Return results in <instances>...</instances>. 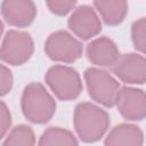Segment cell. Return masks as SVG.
<instances>
[{"label": "cell", "mask_w": 146, "mask_h": 146, "mask_svg": "<svg viewBox=\"0 0 146 146\" xmlns=\"http://www.w3.org/2000/svg\"><path fill=\"white\" fill-rule=\"evenodd\" d=\"M143 130L131 123H120L115 125L106 136L104 146H143Z\"/></svg>", "instance_id": "obj_12"}, {"label": "cell", "mask_w": 146, "mask_h": 146, "mask_svg": "<svg viewBox=\"0 0 146 146\" xmlns=\"http://www.w3.org/2000/svg\"><path fill=\"white\" fill-rule=\"evenodd\" d=\"M11 127V114L7 104L0 100V140Z\"/></svg>", "instance_id": "obj_19"}, {"label": "cell", "mask_w": 146, "mask_h": 146, "mask_svg": "<svg viewBox=\"0 0 146 146\" xmlns=\"http://www.w3.org/2000/svg\"><path fill=\"white\" fill-rule=\"evenodd\" d=\"M2 32H3V23H2L1 19H0V38H1V35H2Z\"/></svg>", "instance_id": "obj_20"}, {"label": "cell", "mask_w": 146, "mask_h": 146, "mask_svg": "<svg viewBox=\"0 0 146 146\" xmlns=\"http://www.w3.org/2000/svg\"><path fill=\"white\" fill-rule=\"evenodd\" d=\"M3 19L10 26L26 27L36 16V6L31 0H5L0 5Z\"/></svg>", "instance_id": "obj_10"}, {"label": "cell", "mask_w": 146, "mask_h": 146, "mask_svg": "<svg viewBox=\"0 0 146 146\" xmlns=\"http://www.w3.org/2000/svg\"><path fill=\"white\" fill-rule=\"evenodd\" d=\"M44 82L54 95L64 102L76 99L82 90V81L78 71L66 65H54L44 74Z\"/></svg>", "instance_id": "obj_3"}, {"label": "cell", "mask_w": 146, "mask_h": 146, "mask_svg": "<svg viewBox=\"0 0 146 146\" xmlns=\"http://www.w3.org/2000/svg\"><path fill=\"white\" fill-rule=\"evenodd\" d=\"M21 107L25 119L34 124H44L56 112V100L39 82L29 83L22 94Z\"/></svg>", "instance_id": "obj_2"}, {"label": "cell", "mask_w": 146, "mask_h": 146, "mask_svg": "<svg viewBox=\"0 0 146 146\" xmlns=\"http://www.w3.org/2000/svg\"><path fill=\"white\" fill-rule=\"evenodd\" d=\"M86 55L91 64L108 67L116 62L120 56V51L112 39L107 36H99L87 44Z\"/></svg>", "instance_id": "obj_11"}, {"label": "cell", "mask_w": 146, "mask_h": 146, "mask_svg": "<svg viewBox=\"0 0 146 146\" xmlns=\"http://www.w3.org/2000/svg\"><path fill=\"white\" fill-rule=\"evenodd\" d=\"M68 29L81 40H89L102 31V22L94 8L88 5L76 7L67 21Z\"/></svg>", "instance_id": "obj_9"}, {"label": "cell", "mask_w": 146, "mask_h": 146, "mask_svg": "<svg viewBox=\"0 0 146 146\" xmlns=\"http://www.w3.org/2000/svg\"><path fill=\"white\" fill-rule=\"evenodd\" d=\"M73 124L80 140L86 144H92L105 136L111 120L105 110L92 103L82 102L76 104L74 108Z\"/></svg>", "instance_id": "obj_1"}, {"label": "cell", "mask_w": 146, "mask_h": 146, "mask_svg": "<svg viewBox=\"0 0 146 146\" xmlns=\"http://www.w3.org/2000/svg\"><path fill=\"white\" fill-rule=\"evenodd\" d=\"M131 39L133 47L141 55L146 51V18L141 17L131 25Z\"/></svg>", "instance_id": "obj_16"}, {"label": "cell", "mask_w": 146, "mask_h": 146, "mask_svg": "<svg viewBox=\"0 0 146 146\" xmlns=\"http://www.w3.org/2000/svg\"><path fill=\"white\" fill-rule=\"evenodd\" d=\"M38 146H79V143L72 131L59 127H50L41 135Z\"/></svg>", "instance_id": "obj_14"}, {"label": "cell", "mask_w": 146, "mask_h": 146, "mask_svg": "<svg viewBox=\"0 0 146 146\" xmlns=\"http://www.w3.org/2000/svg\"><path fill=\"white\" fill-rule=\"evenodd\" d=\"M115 105L125 120L141 121L146 116V96L143 89L121 87L117 91Z\"/></svg>", "instance_id": "obj_8"}, {"label": "cell", "mask_w": 146, "mask_h": 146, "mask_svg": "<svg viewBox=\"0 0 146 146\" xmlns=\"http://www.w3.org/2000/svg\"><path fill=\"white\" fill-rule=\"evenodd\" d=\"M83 78L88 94L92 100L107 108L115 105L120 84L107 71L97 67H88L83 73Z\"/></svg>", "instance_id": "obj_4"}, {"label": "cell", "mask_w": 146, "mask_h": 146, "mask_svg": "<svg viewBox=\"0 0 146 146\" xmlns=\"http://www.w3.org/2000/svg\"><path fill=\"white\" fill-rule=\"evenodd\" d=\"M44 52L54 62L71 64L82 56L83 46L67 31L58 30L47 38Z\"/></svg>", "instance_id": "obj_6"}, {"label": "cell", "mask_w": 146, "mask_h": 146, "mask_svg": "<svg viewBox=\"0 0 146 146\" xmlns=\"http://www.w3.org/2000/svg\"><path fill=\"white\" fill-rule=\"evenodd\" d=\"M2 146H35V135L27 124H18L11 129Z\"/></svg>", "instance_id": "obj_15"}, {"label": "cell", "mask_w": 146, "mask_h": 146, "mask_svg": "<svg viewBox=\"0 0 146 146\" xmlns=\"http://www.w3.org/2000/svg\"><path fill=\"white\" fill-rule=\"evenodd\" d=\"M48 9L56 16H65L72 9H75L76 1L73 0H48L46 1Z\"/></svg>", "instance_id": "obj_17"}, {"label": "cell", "mask_w": 146, "mask_h": 146, "mask_svg": "<svg viewBox=\"0 0 146 146\" xmlns=\"http://www.w3.org/2000/svg\"><path fill=\"white\" fill-rule=\"evenodd\" d=\"M34 43L30 33L18 30H9L0 46V60L19 66L25 64L33 55Z\"/></svg>", "instance_id": "obj_5"}, {"label": "cell", "mask_w": 146, "mask_h": 146, "mask_svg": "<svg viewBox=\"0 0 146 146\" xmlns=\"http://www.w3.org/2000/svg\"><path fill=\"white\" fill-rule=\"evenodd\" d=\"M112 72L124 83L144 84L146 82V59L137 52L120 55L111 66Z\"/></svg>", "instance_id": "obj_7"}, {"label": "cell", "mask_w": 146, "mask_h": 146, "mask_svg": "<svg viewBox=\"0 0 146 146\" xmlns=\"http://www.w3.org/2000/svg\"><path fill=\"white\" fill-rule=\"evenodd\" d=\"M13 84L14 78L11 71L3 64H0V97L9 94L13 88Z\"/></svg>", "instance_id": "obj_18"}, {"label": "cell", "mask_w": 146, "mask_h": 146, "mask_svg": "<svg viewBox=\"0 0 146 146\" xmlns=\"http://www.w3.org/2000/svg\"><path fill=\"white\" fill-rule=\"evenodd\" d=\"M94 7L108 26L121 24L128 14V2L125 0H95Z\"/></svg>", "instance_id": "obj_13"}]
</instances>
